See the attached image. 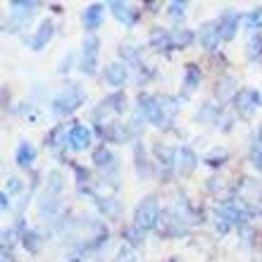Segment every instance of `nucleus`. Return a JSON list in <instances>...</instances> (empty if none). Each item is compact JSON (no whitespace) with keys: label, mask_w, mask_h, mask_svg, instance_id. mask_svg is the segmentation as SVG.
<instances>
[{"label":"nucleus","mask_w":262,"mask_h":262,"mask_svg":"<svg viewBox=\"0 0 262 262\" xmlns=\"http://www.w3.org/2000/svg\"><path fill=\"white\" fill-rule=\"evenodd\" d=\"M150 46L155 50H167L172 48V31H165V29H155L150 34Z\"/></svg>","instance_id":"aec40b11"},{"label":"nucleus","mask_w":262,"mask_h":262,"mask_svg":"<svg viewBox=\"0 0 262 262\" xmlns=\"http://www.w3.org/2000/svg\"><path fill=\"white\" fill-rule=\"evenodd\" d=\"M243 19H246V24H248L250 29H255L257 31V29L262 27V10H253V12H248Z\"/></svg>","instance_id":"c756f323"},{"label":"nucleus","mask_w":262,"mask_h":262,"mask_svg":"<svg viewBox=\"0 0 262 262\" xmlns=\"http://www.w3.org/2000/svg\"><path fill=\"white\" fill-rule=\"evenodd\" d=\"M53 34H55V24H53L50 19L41 21V24H38V29H36V34L29 38V46H31L34 50H43L50 43Z\"/></svg>","instance_id":"6e6552de"},{"label":"nucleus","mask_w":262,"mask_h":262,"mask_svg":"<svg viewBox=\"0 0 262 262\" xmlns=\"http://www.w3.org/2000/svg\"><path fill=\"white\" fill-rule=\"evenodd\" d=\"M19 188H21V184L17 177H10V179H7V193H14V191H19Z\"/></svg>","instance_id":"72a5a7b5"},{"label":"nucleus","mask_w":262,"mask_h":262,"mask_svg":"<svg viewBox=\"0 0 262 262\" xmlns=\"http://www.w3.org/2000/svg\"><path fill=\"white\" fill-rule=\"evenodd\" d=\"M3 262H14V253H12V231H3Z\"/></svg>","instance_id":"bb28decb"},{"label":"nucleus","mask_w":262,"mask_h":262,"mask_svg":"<svg viewBox=\"0 0 262 262\" xmlns=\"http://www.w3.org/2000/svg\"><path fill=\"white\" fill-rule=\"evenodd\" d=\"M96 203H98V210L103 214H107V217H117L119 214V203L115 198H96Z\"/></svg>","instance_id":"393cba45"},{"label":"nucleus","mask_w":262,"mask_h":262,"mask_svg":"<svg viewBox=\"0 0 262 262\" xmlns=\"http://www.w3.org/2000/svg\"><path fill=\"white\" fill-rule=\"evenodd\" d=\"M236 27H238V17L236 14H224L220 21H217V29H220V38L222 41H231L236 36Z\"/></svg>","instance_id":"f3484780"},{"label":"nucleus","mask_w":262,"mask_h":262,"mask_svg":"<svg viewBox=\"0 0 262 262\" xmlns=\"http://www.w3.org/2000/svg\"><path fill=\"white\" fill-rule=\"evenodd\" d=\"M103 17H105V7L100 3H93V5H89L83 10V27L89 31H93V29H98L103 24Z\"/></svg>","instance_id":"4468645a"},{"label":"nucleus","mask_w":262,"mask_h":262,"mask_svg":"<svg viewBox=\"0 0 262 262\" xmlns=\"http://www.w3.org/2000/svg\"><path fill=\"white\" fill-rule=\"evenodd\" d=\"M169 14H172L174 19H177V17H184V14H186V3H169Z\"/></svg>","instance_id":"7c9ffc66"},{"label":"nucleus","mask_w":262,"mask_h":262,"mask_svg":"<svg viewBox=\"0 0 262 262\" xmlns=\"http://www.w3.org/2000/svg\"><path fill=\"white\" fill-rule=\"evenodd\" d=\"M64 141L69 143V131L64 134V126L60 124V126H55V129L48 134V138H46V145H48V148H53V150H57L60 145H64Z\"/></svg>","instance_id":"5701e85b"},{"label":"nucleus","mask_w":262,"mask_h":262,"mask_svg":"<svg viewBox=\"0 0 262 262\" xmlns=\"http://www.w3.org/2000/svg\"><path fill=\"white\" fill-rule=\"evenodd\" d=\"M115 262H136V257H134V253H131V248H119L117 250V257H115Z\"/></svg>","instance_id":"2f4dec72"},{"label":"nucleus","mask_w":262,"mask_h":262,"mask_svg":"<svg viewBox=\"0 0 262 262\" xmlns=\"http://www.w3.org/2000/svg\"><path fill=\"white\" fill-rule=\"evenodd\" d=\"M160 222V205L155 195H145L134 210V227H138L141 231L155 229Z\"/></svg>","instance_id":"7ed1b4c3"},{"label":"nucleus","mask_w":262,"mask_h":262,"mask_svg":"<svg viewBox=\"0 0 262 262\" xmlns=\"http://www.w3.org/2000/svg\"><path fill=\"white\" fill-rule=\"evenodd\" d=\"M74 172H76V181H79V186H83V184H89V181H91L89 169H83V167L74 165Z\"/></svg>","instance_id":"473e14b6"},{"label":"nucleus","mask_w":262,"mask_h":262,"mask_svg":"<svg viewBox=\"0 0 262 262\" xmlns=\"http://www.w3.org/2000/svg\"><path fill=\"white\" fill-rule=\"evenodd\" d=\"M17 229H21V224ZM19 241L21 246L29 250V253H38V248H41V241H43V236H38L36 231H29V229H21V236H19Z\"/></svg>","instance_id":"a211bd4d"},{"label":"nucleus","mask_w":262,"mask_h":262,"mask_svg":"<svg viewBox=\"0 0 262 262\" xmlns=\"http://www.w3.org/2000/svg\"><path fill=\"white\" fill-rule=\"evenodd\" d=\"M193 43V31H188L184 27L172 29V48H186Z\"/></svg>","instance_id":"412c9836"},{"label":"nucleus","mask_w":262,"mask_h":262,"mask_svg":"<svg viewBox=\"0 0 262 262\" xmlns=\"http://www.w3.org/2000/svg\"><path fill=\"white\" fill-rule=\"evenodd\" d=\"M0 205H3V212H7V210H10V193H7V191H3V193H0Z\"/></svg>","instance_id":"f704fd0d"},{"label":"nucleus","mask_w":262,"mask_h":262,"mask_svg":"<svg viewBox=\"0 0 262 262\" xmlns=\"http://www.w3.org/2000/svg\"><path fill=\"white\" fill-rule=\"evenodd\" d=\"M198 165V158H195V152L188 148V145H181L179 150H177V169L179 174H191Z\"/></svg>","instance_id":"f8f14e48"},{"label":"nucleus","mask_w":262,"mask_h":262,"mask_svg":"<svg viewBox=\"0 0 262 262\" xmlns=\"http://www.w3.org/2000/svg\"><path fill=\"white\" fill-rule=\"evenodd\" d=\"M234 107H236V112H238V115L250 117V115L260 107V93H257V91H253V89H241L234 96Z\"/></svg>","instance_id":"423d86ee"},{"label":"nucleus","mask_w":262,"mask_h":262,"mask_svg":"<svg viewBox=\"0 0 262 262\" xmlns=\"http://www.w3.org/2000/svg\"><path fill=\"white\" fill-rule=\"evenodd\" d=\"M155 155H158V162L162 167H177V150L174 148H167V145H155Z\"/></svg>","instance_id":"4be33fe9"},{"label":"nucleus","mask_w":262,"mask_h":262,"mask_svg":"<svg viewBox=\"0 0 262 262\" xmlns=\"http://www.w3.org/2000/svg\"><path fill=\"white\" fill-rule=\"evenodd\" d=\"M148 162H145V155H143V145H136V169H138V174L141 177H150V169H148Z\"/></svg>","instance_id":"cd10ccee"},{"label":"nucleus","mask_w":262,"mask_h":262,"mask_svg":"<svg viewBox=\"0 0 262 262\" xmlns=\"http://www.w3.org/2000/svg\"><path fill=\"white\" fill-rule=\"evenodd\" d=\"M246 222H248V212L241 205H236V203H227V205H222L214 212V227H217L220 234H227L229 229L241 227Z\"/></svg>","instance_id":"f03ea898"},{"label":"nucleus","mask_w":262,"mask_h":262,"mask_svg":"<svg viewBox=\"0 0 262 262\" xmlns=\"http://www.w3.org/2000/svg\"><path fill=\"white\" fill-rule=\"evenodd\" d=\"M246 55H248V60H260V57H262V36L257 34V31L248 38V46H246Z\"/></svg>","instance_id":"b1692460"},{"label":"nucleus","mask_w":262,"mask_h":262,"mask_svg":"<svg viewBox=\"0 0 262 262\" xmlns=\"http://www.w3.org/2000/svg\"><path fill=\"white\" fill-rule=\"evenodd\" d=\"M91 141H93V134H91L89 126L83 124H74L72 129H69V148L76 152H83L91 148Z\"/></svg>","instance_id":"0eeeda50"},{"label":"nucleus","mask_w":262,"mask_h":262,"mask_svg":"<svg viewBox=\"0 0 262 262\" xmlns=\"http://www.w3.org/2000/svg\"><path fill=\"white\" fill-rule=\"evenodd\" d=\"M110 7H112V14L122 21V27L131 29L138 21V10L136 7L126 5V3H110Z\"/></svg>","instance_id":"9b49d317"},{"label":"nucleus","mask_w":262,"mask_h":262,"mask_svg":"<svg viewBox=\"0 0 262 262\" xmlns=\"http://www.w3.org/2000/svg\"><path fill=\"white\" fill-rule=\"evenodd\" d=\"M105 81L110 83V86H115V89H119V86H124L126 79H129V72H126V64L124 62H112L105 67L103 72Z\"/></svg>","instance_id":"9d476101"},{"label":"nucleus","mask_w":262,"mask_h":262,"mask_svg":"<svg viewBox=\"0 0 262 262\" xmlns=\"http://www.w3.org/2000/svg\"><path fill=\"white\" fill-rule=\"evenodd\" d=\"M124 238L131 243V246H138V243H143V231L138 227H126L124 229Z\"/></svg>","instance_id":"c85d7f7f"},{"label":"nucleus","mask_w":262,"mask_h":262,"mask_svg":"<svg viewBox=\"0 0 262 262\" xmlns=\"http://www.w3.org/2000/svg\"><path fill=\"white\" fill-rule=\"evenodd\" d=\"M126 107V96H124V91H117V93H112V96L103 98L100 100V105H98V110L93 112V115H110V112H124Z\"/></svg>","instance_id":"1a4fd4ad"},{"label":"nucleus","mask_w":262,"mask_h":262,"mask_svg":"<svg viewBox=\"0 0 262 262\" xmlns=\"http://www.w3.org/2000/svg\"><path fill=\"white\" fill-rule=\"evenodd\" d=\"M177 110L179 103L169 96H148V93L138 96V112L155 126H169Z\"/></svg>","instance_id":"f257e3e1"},{"label":"nucleus","mask_w":262,"mask_h":262,"mask_svg":"<svg viewBox=\"0 0 262 262\" xmlns=\"http://www.w3.org/2000/svg\"><path fill=\"white\" fill-rule=\"evenodd\" d=\"M198 41H200V46H203V48H207V50L217 48V43L222 41L217 24H205V27L198 31Z\"/></svg>","instance_id":"2eb2a0df"},{"label":"nucleus","mask_w":262,"mask_h":262,"mask_svg":"<svg viewBox=\"0 0 262 262\" xmlns=\"http://www.w3.org/2000/svg\"><path fill=\"white\" fill-rule=\"evenodd\" d=\"M14 160H17L19 167H31L36 160V148L29 141H19L17 150H14Z\"/></svg>","instance_id":"dca6fc26"},{"label":"nucleus","mask_w":262,"mask_h":262,"mask_svg":"<svg viewBox=\"0 0 262 262\" xmlns=\"http://www.w3.org/2000/svg\"><path fill=\"white\" fill-rule=\"evenodd\" d=\"M83 98H86V93H83L79 86L72 83V86H67L62 93H57L55 96V100H53V112L60 115V117H67V115H72L74 110L81 107Z\"/></svg>","instance_id":"20e7f679"},{"label":"nucleus","mask_w":262,"mask_h":262,"mask_svg":"<svg viewBox=\"0 0 262 262\" xmlns=\"http://www.w3.org/2000/svg\"><path fill=\"white\" fill-rule=\"evenodd\" d=\"M93 165H96L98 169H103V172L117 169V158H115V152H112L110 148L100 145V148H96V152H93Z\"/></svg>","instance_id":"ddd939ff"},{"label":"nucleus","mask_w":262,"mask_h":262,"mask_svg":"<svg viewBox=\"0 0 262 262\" xmlns=\"http://www.w3.org/2000/svg\"><path fill=\"white\" fill-rule=\"evenodd\" d=\"M198 81H200V69H198V64H186V72H184V98L191 93V91L198 86Z\"/></svg>","instance_id":"6ab92c4d"},{"label":"nucleus","mask_w":262,"mask_h":262,"mask_svg":"<svg viewBox=\"0 0 262 262\" xmlns=\"http://www.w3.org/2000/svg\"><path fill=\"white\" fill-rule=\"evenodd\" d=\"M98 38L96 36H89V38H83V46H81V72L83 74L93 76L98 72Z\"/></svg>","instance_id":"39448f33"},{"label":"nucleus","mask_w":262,"mask_h":262,"mask_svg":"<svg viewBox=\"0 0 262 262\" xmlns=\"http://www.w3.org/2000/svg\"><path fill=\"white\" fill-rule=\"evenodd\" d=\"M250 158H253V165L262 172V129L257 131V138L253 141V148H250Z\"/></svg>","instance_id":"a878e982"}]
</instances>
